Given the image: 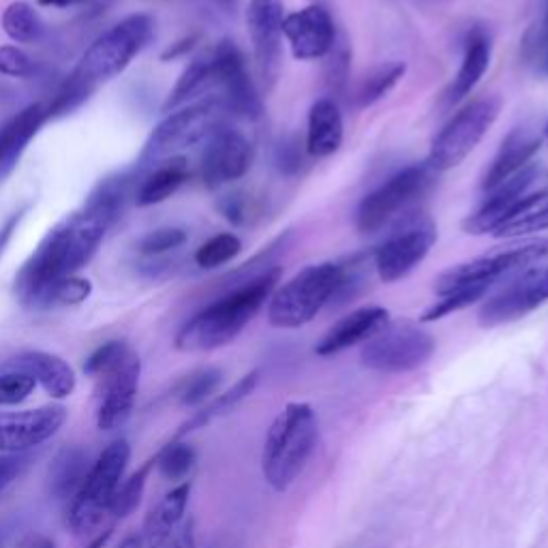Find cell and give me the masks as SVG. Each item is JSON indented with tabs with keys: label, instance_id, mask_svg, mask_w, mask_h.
I'll list each match as a JSON object with an SVG mask.
<instances>
[{
	"label": "cell",
	"instance_id": "obj_56",
	"mask_svg": "<svg viewBox=\"0 0 548 548\" xmlns=\"http://www.w3.org/2000/svg\"><path fill=\"white\" fill-rule=\"evenodd\" d=\"M116 548H142V544H140V538H137V536H127Z\"/></svg>",
	"mask_w": 548,
	"mask_h": 548
},
{
	"label": "cell",
	"instance_id": "obj_36",
	"mask_svg": "<svg viewBox=\"0 0 548 548\" xmlns=\"http://www.w3.org/2000/svg\"><path fill=\"white\" fill-rule=\"evenodd\" d=\"M405 63H388L382 65L379 69H375L367 80L362 82L360 90H358V105L360 108H369V105L382 101L390 90L401 82V78L405 75Z\"/></svg>",
	"mask_w": 548,
	"mask_h": 548
},
{
	"label": "cell",
	"instance_id": "obj_23",
	"mask_svg": "<svg viewBox=\"0 0 548 548\" xmlns=\"http://www.w3.org/2000/svg\"><path fill=\"white\" fill-rule=\"evenodd\" d=\"M7 367L28 373L52 399L58 401L69 399L75 388H78V377H75L71 364L56 354L24 352L15 356Z\"/></svg>",
	"mask_w": 548,
	"mask_h": 548
},
{
	"label": "cell",
	"instance_id": "obj_41",
	"mask_svg": "<svg viewBox=\"0 0 548 548\" xmlns=\"http://www.w3.org/2000/svg\"><path fill=\"white\" fill-rule=\"evenodd\" d=\"M37 382L24 371H13L0 375V407H11L24 403L35 392Z\"/></svg>",
	"mask_w": 548,
	"mask_h": 548
},
{
	"label": "cell",
	"instance_id": "obj_51",
	"mask_svg": "<svg viewBox=\"0 0 548 548\" xmlns=\"http://www.w3.org/2000/svg\"><path fill=\"white\" fill-rule=\"evenodd\" d=\"M18 548H56L54 540L48 538L45 534H39V531H30L20 542Z\"/></svg>",
	"mask_w": 548,
	"mask_h": 548
},
{
	"label": "cell",
	"instance_id": "obj_13",
	"mask_svg": "<svg viewBox=\"0 0 548 548\" xmlns=\"http://www.w3.org/2000/svg\"><path fill=\"white\" fill-rule=\"evenodd\" d=\"M548 185V170L540 163H529L519 174H514L506 182H501L495 189H491L489 200H486L474 215L467 217L463 223V230L467 234L482 236L493 234L495 227L506 221L512 212L519 208L527 197L546 189Z\"/></svg>",
	"mask_w": 548,
	"mask_h": 548
},
{
	"label": "cell",
	"instance_id": "obj_14",
	"mask_svg": "<svg viewBox=\"0 0 548 548\" xmlns=\"http://www.w3.org/2000/svg\"><path fill=\"white\" fill-rule=\"evenodd\" d=\"M548 302V268H529L482 304L478 322L495 328L519 322Z\"/></svg>",
	"mask_w": 548,
	"mask_h": 548
},
{
	"label": "cell",
	"instance_id": "obj_31",
	"mask_svg": "<svg viewBox=\"0 0 548 548\" xmlns=\"http://www.w3.org/2000/svg\"><path fill=\"white\" fill-rule=\"evenodd\" d=\"M544 230H548V187L527 197V200L516 208L506 221H501L495 227L493 236L516 238V236H529Z\"/></svg>",
	"mask_w": 548,
	"mask_h": 548
},
{
	"label": "cell",
	"instance_id": "obj_2",
	"mask_svg": "<svg viewBox=\"0 0 548 548\" xmlns=\"http://www.w3.org/2000/svg\"><path fill=\"white\" fill-rule=\"evenodd\" d=\"M279 277V268H266L257 277L245 281V285L208 304L204 311L191 317L180 328L176 334V349L180 352H212V349L232 343L251 319L262 311L266 300H270Z\"/></svg>",
	"mask_w": 548,
	"mask_h": 548
},
{
	"label": "cell",
	"instance_id": "obj_4",
	"mask_svg": "<svg viewBox=\"0 0 548 548\" xmlns=\"http://www.w3.org/2000/svg\"><path fill=\"white\" fill-rule=\"evenodd\" d=\"M131 461V446L127 439H114L90 465L80 491L73 495L67 510V525L75 534H90L110 516V504L125 480Z\"/></svg>",
	"mask_w": 548,
	"mask_h": 548
},
{
	"label": "cell",
	"instance_id": "obj_57",
	"mask_svg": "<svg viewBox=\"0 0 548 548\" xmlns=\"http://www.w3.org/2000/svg\"><path fill=\"white\" fill-rule=\"evenodd\" d=\"M215 3H217L219 7H223V9H227V11H232V9L238 7L240 0H215Z\"/></svg>",
	"mask_w": 548,
	"mask_h": 548
},
{
	"label": "cell",
	"instance_id": "obj_54",
	"mask_svg": "<svg viewBox=\"0 0 548 548\" xmlns=\"http://www.w3.org/2000/svg\"><path fill=\"white\" fill-rule=\"evenodd\" d=\"M112 534H114V527H108V529H105V531H101V534L93 540V542H90L86 548H103L105 544H108L110 542V538H112Z\"/></svg>",
	"mask_w": 548,
	"mask_h": 548
},
{
	"label": "cell",
	"instance_id": "obj_1",
	"mask_svg": "<svg viewBox=\"0 0 548 548\" xmlns=\"http://www.w3.org/2000/svg\"><path fill=\"white\" fill-rule=\"evenodd\" d=\"M127 193V176L103 180L82 212H75L50 230L15 277V294L24 307L45 311L52 287L90 262L110 225L123 212Z\"/></svg>",
	"mask_w": 548,
	"mask_h": 548
},
{
	"label": "cell",
	"instance_id": "obj_16",
	"mask_svg": "<svg viewBox=\"0 0 548 548\" xmlns=\"http://www.w3.org/2000/svg\"><path fill=\"white\" fill-rule=\"evenodd\" d=\"M283 0H251L247 9V28L253 52L266 88L279 78L283 60Z\"/></svg>",
	"mask_w": 548,
	"mask_h": 548
},
{
	"label": "cell",
	"instance_id": "obj_33",
	"mask_svg": "<svg viewBox=\"0 0 548 548\" xmlns=\"http://www.w3.org/2000/svg\"><path fill=\"white\" fill-rule=\"evenodd\" d=\"M152 469H155V456L148 459L140 469L133 471L127 480L120 482L118 491L110 504V516H114V519H127L129 514L137 510V506H140V501L144 497Z\"/></svg>",
	"mask_w": 548,
	"mask_h": 548
},
{
	"label": "cell",
	"instance_id": "obj_10",
	"mask_svg": "<svg viewBox=\"0 0 548 548\" xmlns=\"http://www.w3.org/2000/svg\"><path fill=\"white\" fill-rule=\"evenodd\" d=\"M433 174L435 170L429 163H414L388 178L382 187L362 200L356 215L358 230L364 234L382 230L401 210L429 191Z\"/></svg>",
	"mask_w": 548,
	"mask_h": 548
},
{
	"label": "cell",
	"instance_id": "obj_43",
	"mask_svg": "<svg viewBox=\"0 0 548 548\" xmlns=\"http://www.w3.org/2000/svg\"><path fill=\"white\" fill-rule=\"evenodd\" d=\"M187 242V232L180 230V227H161V230H155L146 234L140 240V251L144 255H159L165 251L178 249Z\"/></svg>",
	"mask_w": 548,
	"mask_h": 548
},
{
	"label": "cell",
	"instance_id": "obj_17",
	"mask_svg": "<svg viewBox=\"0 0 548 548\" xmlns=\"http://www.w3.org/2000/svg\"><path fill=\"white\" fill-rule=\"evenodd\" d=\"M435 240L437 230L431 221H420L405 227L403 232L392 234L373 255L377 277L384 283L405 279L411 270L426 260Z\"/></svg>",
	"mask_w": 548,
	"mask_h": 548
},
{
	"label": "cell",
	"instance_id": "obj_30",
	"mask_svg": "<svg viewBox=\"0 0 548 548\" xmlns=\"http://www.w3.org/2000/svg\"><path fill=\"white\" fill-rule=\"evenodd\" d=\"M189 176L187 170V161L174 157L163 161V165H159L157 170H152L144 182L140 185L135 193V202L137 206H155L165 202L167 197H172L182 185H185V180Z\"/></svg>",
	"mask_w": 548,
	"mask_h": 548
},
{
	"label": "cell",
	"instance_id": "obj_29",
	"mask_svg": "<svg viewBox=\"0 0 548 548\" xmlns=\"http://www.w3.org/2000/svg\"><path fill=\"white\" fill-rule=\"evenodd\" d=\"M88 469H90L88 454L82 448L71 446V448L60 450L48 471L50 495L56 499L71 501L73 495L80 491L82 482L86 480Z\"/></svg>",
	"mask_w": 548,
	"mask_h": 548
},
{
	"label": "cell",
	"instance_id": "obj_40",
	"mask_svg": "<svg viewBox=\"0 0 548 548\" xmlns=\"http://www.w3.org/2000/svg\"><path fill=\"white\" fill-rule=\"evenodd\" d=\"M90 294H93V285H90V281L75 277V274H73V277L58 281L52 287L48 302H45V309L75 307V304H82L84 300H88Z\"/></svg>",
	"mask_w": 548,
	"mask_h": 548
},
{
	"label": "cell",
	"instance_id": "obj_28",
	"mask_svg": "<svg viewBox=\"0 0 548 548\" xmlns=\"http://www.w3.org/2000/svg\"><path fill=\"white\" fill-rule=\"evenodd\" d=\"M257 382H260V371H251L245 377H240L230 390H225L223 394H219L217 399H212V401L204 403L200 409H197L195 414L180 426L178 433H176V439L185 437L193 431H200V429H204V426H208L212 420L230 414L232 409H236L255 390Z\"/></svg>",
	"mask_w": 548,
	"mask_h": 548
},
{
	"label": "cell",
	"instance_id": "obj_26",
	"mask_svg": "<svg viewBox=\"0 0 548 548\" xmlns=\"http://www.w3.org/2000/svg\"><path fill=\"white\" fill-rule=\"evenodd\" d=\"M343 116L339 105L332 99H319L309 112L307 127V152L311 157H330L343 144Z\"/></svg>",
	"mask_w": 548,
	"mask_h": 548
},
{
	"label": "cell",
	"instance_id": "obj_25",
	"mask_svg": "<svg viewBox=\"0 0 548 548\" xmlns=\"http://www.w3.org/2000/svg\"><path fill=\"white\" fill-rule=\"evenodd\" d=\"M491 65V39L482 28H474L465 41L463 63L450 88L446 90V105L461 103L467 95H471L480 80L484 78L486 69Z\"/></svg>",
	"mask_w": 548,
	"mask_h": 548
},
{
	"label": "cell",
	"instance_id": "obj_52",
	"mask_svg": "<svg viewBox=\"0 0 548 548\" xmlns=\"http://www.w3.org/2000/svg\"><path fill=\"white\" fill-rule=\"evenodd\" d=\"M193 43H195V37H189V39H182V41H178V43H174V48H170V50H165L163 52V60H170V58H178V56H182V54H187L191 48H193Z\"/></svg>",
	"mask_w": 548,
	"mask_h": 548
},
{
	"label": "cell",
	"instance_id": "obj_44",
	"mask_svg": "<svg viewBox=\"0 0 548 548\" xmlns=\"http://www.w3.org/2000/svg\"><path fill=\"white\" fill-rule=\"evenodd\" d=\"M0 73L11 75V78H28L35 73V63L24 50L15 48V45H3L0 48Z\"/></svg>",
	"mask_w": 548,
	"mask_h": 548
},
{
	"label": "cell",
	"instance_id": "obj_24",
	"mask_svg": "<svg viewBox=\"0 0 548 548\" xmlns=\"http://www.w3.org/2000/svg\"><path fill=\"white\" fill-rule=\"evenodd\" d=\"M191 499V482H180L167 493L146 516L140 538L142 548H161L172 531L187 519V506Z\"/></svg>",
	"mask_w": 548,
	"mask_h": 548
},
{
	"label": "cell",
	"instance_id": "obj_53",
	"mask_svg": "<svg viewBox=\"0 0 548 548\" xmlns=\"http://www.w3.org/2000/svg\"><path fill=\"white\" fill-rule=\"evenodd\" d=\"M540 52H542V63L548 71V5H546V18H544V28L540 37Z\"/></svg>",
	"mask_w": 548,
	"mask_h": 548
},
{
	"label": "cell",
	"instance_id": "obj_7",
	"mask_svg": "<svg viewBox=\"0 0 548 548\" xmlns=\"http://www.w3.org/2000/svg\"><path fill=\"white\" fill-rule=\"evenodd\" d=\"M152 35H155V24L148 15H129L90 45L73 75H78L82 82L93 88L99 82L116 78L146 48Z\"/></svg>",
	"mask_w": 548,
	"mask_h": 548
},
{
	"label": "cell",
	"instance_id": "obj_11",
	"mask_svg": "<svg viewBox=\"0 0 548 548\" xmlns=\"http://www.w3.org/2000/svg\"><path fill=\"white\" fill-rule=\"evenodd\" d=\"M546 255H548V240L529 242V245H523V247L484 255V257H478V260H471L446 270L435 281V292L437 296H446L450 292H456V289L471 287V285L493 287V283H497L501 277H508V274L516 270L536 264Z\"/></svg>",
	"mask_w": 548,
	"mask_h": 548
},
{
	"label": "cell",
	"instance_id": "obj_18",
	"mask_svg": "<svg viewBox=\"0 0 548 548\" xmlns=\"http://www.w3.org/2000/svg\"><path fill=\"white\" fill-rule=\"evenodd\" d=\"M67 422L63 405H45L37 409L0 416V454H24L52 439Z\"/></svg>",
	"mask_w": 548,
	"mask_h": 548
},
{
	"label": "cell",
	"instance_id": "obj_9",
	"mask_svg": "<svg viewBox=\"0 0 548 548\" xmlns=\"http://www.w3.org/2000/svg\"><path fill=\"white\" fill-rule=\"evenodd\" d=\"M501 112V99L495 95L476 99L456 114L450 123L441 129L431 144L429 163L435 172H448L461 165L482 137L489 133Z\"/></svg>",
	"mask_w": 548,
	"mask_h": 548
},
{
	"label": "cell",
	"instance_id": "obj_32",
	"mask_svg": "<svg viewBox=\"0 0 548 548\" xmlns=\"http://www.w3.org/2000/svg\"><path fill=\"white\" fill-rule=\"evenodd\" d=\"M212 82H215V73H212V60L210 58L193 60V63L185 71H182L174 90H172L170 97H167V101L163 105V110L170 112V110L178 108V105L187 103L189 99L204 93V90Z\"/></svg>",
	"mask_w": 548,
	"mask_h": 548
},
{
	"label": "cell",
	"instance_id": "obj_37",
	"mask_svg": "<svg viewBox=\"0 0 548 548\" xmlns=\"http://www.w3.org/2000/svg\"><path fill=\"white\" fill-rule=\"evenodd\" d=\"M240 251H242V242L236 234H230V232L217 234L210 240H206L204 245L195 251V264L204 270L219 268L227 262H232Z\"/></svg>",
	"mask_w": 548,
	"mask_h": 548
},
{
	"label": "cell",
	"instance_id": "obj_15",
	"mask_svg": "<svg viewBox=\"0 0 548 548\" xmlns=\"http://www.w3.org/2000/svg\"><path fill=\"white\" fill-rule=\"evenodd\" d=\"M210 60L215 82L223 86V99L232 114L249 120L260 118L264 112L262 97L257 93L245 63V56H242L238 45L230 39H223Z\"/></svg>",
	"mask_w": 548,
	"mask_h": 548
},
{
	"label": "cell",
	"instance_id": "obj_3",
	"mask_svg": "<svg viewBox=\"0 0 548 548\" xmlns=\"http://www.w3.org/2000/svg\"><path fill=\"white\" fill-rule=\"evenodd\" d=\"M319 424L309 403H289L270 424L262 450V474L274 491H287L307 467Z\"/></svg>",
	"mask_w": 548,
	"mask_h": 548
},
{
	"label": "cell",
	"instance_id": "obj_6",
	"mask_svg": "<svg viewBox=\"0 0 548 548\" xmlns=\"http://www.w3.org/2000/svg\"><path fill=\"white\" fill-rule=\"evenodd\" d=\"M232 116L223 97H210L170 114L150 133L140 163L174 159L180 150L208 142L219 129L230 125Z\"/></svg>",
	"mask_w": 548,
	"mask_h": 548
},
{
	"label": "cell",
	"instance_id": "obj_27",
	"mask_svg": "<svg viewBox=\"0 0 548 548\" xmlns=\"http://www.w3.org/2000/svg\"><path fill=\"white\" fill-rule=\"evenodd\" d=\"M45 120H48V110L41 103H33L0 129V167L11 170L15 161L20 159L26 144L43 127Z\"/></svg>",
	"mask_w": 548,
	"mask_h": 548
},
{
	"label": "cell",
	"instance_id": "obj_50",
	"mask_svg": "<svg viewBox=\"0 0 548 548\" xmlns=\"http://www.w3.org/2000/svg\"><path fill=\"white\" fill-rule=\"evenodd\" d=\"M24 212H26V208H20L18 212H13V215L3 225H0V257L5 255L9 242H11L15 230H18V225H20V221L24 217Z\"/></svg>",
	"mask_w": 548,
	"mask_h": 548
},
{
	"label": "cell",
	"instance_id": "obj_19",
	"mask_svg": "<svg viewBox=\"0 0 548 548\" xmlns=\"http://www.w3.org/2000/svg\"><path fill=\"white\" fill-rule=\"evenodd\" d=\"M253 163V146L230 125L219 129L206 142L202 157V178L208 189H217L245 176Z\"/></svg>",
	"mask_w": 548,
	"mask_h": 548
},
{
	"label": "cell",
	"instance_id": "obj_55",
	"mask_svg": "<svg viewBox=\"0 0 548 548\" xmlns=\"http://www.w3.org/2000/svg\"><path fill=\"white\" fill-rule=\"evenodd\" d=\"M37 3L41 7H73L84 3V0H37Z\"/></svg>",
	"mask_w": 548,
	"mask_h": 548
},
{
	"label": "cell",
	"instance_id": "obj_48",
	"mask_svg": "<svg viewBox=\"0 0 548 548\" xmlns=\"http://www.w3.org/2000/svg\"><path fill=\"white\" fill-rule=\"evenodd\" d=\"M161 548H195V523L193 519L182 521L167 538Z\"/></svg>",
	"mask_w": 548,
	"mask_h": 548
},
{
	"label": "cell",
	"instance_id": "obj_22",
	"mask_svg": "<svg viewBox=\"0 0 548 548\" xmlns=\"http://www.w3.org/2000/svg\"><path fill=\"white\" fill-rule=\"evenodd\" d=\"M542 144V131L536 125H521L512 129L504 142L499 146V152L495 155L489 172H486L482 187L486 191L495 189L501 182H506L514 174H519L523 167L529 165Z\"/></svg>",
	"mask_w": 548,
	"mask_h": 548
},
{
	"label": "cell",
	"instance_id": "obj_42",
	"mask_svg": "<svg viewBox=\"0 0 548 548\" xmlns=\"http://www.w3.org/2000/svg\"><path fill=\"white\" fill-rule=\"evenodd\" d=\"M93 86H88L86 82H82L78 75L71 73V78L65 82V86L60 88V93L56 95V99L52 101V105L48 108V118H56L73 112L75 108H80V105L90 97L93 93Z\"/></svg>",
	"mask_w": 548,
	"mask_h": 548
},
{
	"label": "cell",
	"instance_id": "obj_8",
	"mask_svg": "<svg viewBox=\"0 0 548 548\" xmlns=\"http://www.w3.org/2000/svg\"><path fill=\"white\" fill-rule=\"evenodd\" d=\"M435 354L431 332L414 322H394L364 343L360 362L377 373H409L424 367Z\"/></svg>",
	"mask_w": 548,
	"mask_h": 548
},
{
	"label": "cell",
	"instance_id": "obj_46",
	"mask_svg": "<svg viewBox=\"0 0 548 548\" xmlns=\"http://www.w3.org/2000/svg\"><path fill=\"white\" fill-rule=\"evenodd\" d=\"M274 163H277L279 172L285 176H294L302 170L304 155L296 137H285V140L277 146V152H274Z\"/></svg>",
	"mask_w": 548,
	"mask_h": 548
},
{
	"label": "cell",
	"instance_id": "obj_21",
	"mask_svg": "<svg viewBox=\"0 0 548 548\" xmlns=\"http://www.w3.org/2000/svg\"><path fill=\"white\" fill-rule=\"evenodd\" d=\"M388 322L390 313L384 307H364L352 311L324 334V339L315 345V354L328 358L358 343H367L379 330L388 326Z\"/></svg>",
	"mask_w": 548,
	"mask_h": 548
},
{
	"label": "cell",
	"instance_id": "obj_39",
	"mask_svg": "<svg viewBox=\"0 0 548 548\" xmlns=\"http://www.w3.org/2000/svg\"><path fill=\"white\" fill-rule=\"evenodd\" d=\"M221 382H223V373L219 369H202L193 373L178 394L180 405L200 409L212 397V394L219 390Z\"/></svg>",
	"mask_w": 548,
	"mask_h": 548
},
{
	"label": "cell",
	"instance_id": "obj_20",
	"mask_svg": "<svg viewBox=\"0 0 548 548\" xmlns=\"http://www.w3.org/2000/svg\"><path fill=\"white\" fill-rule=\"evenodd\" d=\"M283 37L292 45V54L298 60H315L334 50L337 28H334L332 15L326 7L309 5L285 15Z\"/></svg>",
	"mask_w": 548,
	"mask_h": 548
},
{
	"label": "cell",
	"instance_id": "obj_45",
	"mask_svg": "<svg viewBox=\"0 0 548 548\" xmlns=\"http://www.w3.org/2000/svg\"><path fill=\"white\" fill-rule=\"evenodd\" d=\"M125 347H127L125 341H108V343H103L101 347H97L95 352L86 358L84 373L90 375V377H99L120 354L125 352Z\"/></svg>",
	"mask_w": 548,
	"mask_h": 548
},
{
	"label": "cell",
	"instance_id": "obj_34",
	"mask_svg": "<svg viewBox=\"0 0 548 548\" xmlns=\"http://www.w3.org/2000/svg\"><path fill=\"white\" fill-rule=\"evenodd\" d=\"M197 463V452L191 444L185 441H170L165 448H161L155 454V469L161 474V478L170 482L187 480V476L193 471Z\"/></svg>",
	"mask_w": 548,
	"mask_h": 548
},
{
	"label": "cell",
	"instance_id": "obj_58",
	"mask_svg": "<svg viewBox=\"0 0 548 548\" xmlns=\"http://www.w3.org/2000/svg\"><path fill=\"white\" fill-rule=\"evenodd\" d=\"M546 140H548V123H546Z\"/></svg>",
	"mask_w": 548,
	"mask_h": 548
},
{
	"label": "cell",
	"instance_id": "obj_47",
	"mask_svg": "<svg viewBox=\"0 0 548 548\" xmlns=\"http://www.w3.org/2000/svg\"><path fill=\"white\" fill-rule=\"evenodd\" d=\"M26 461L24 454H0V495L22 476Z\"/></svg>",
	"mask_w": 548,
	"mask_h": 548
},
{
	"label": "cell",
	"instance_id": "obj_38",
	"mask_svg": "<svg viewBox=\"0 0 548 548\" xmlns=\"http://www.w3.org/2000/svg\"><path fill=\"white\" fill-rule=\"evenodd\" d=\"M489 289L491 287H486V285H471V287L456 289V292H450L446 296H439V300L433 304V307L424 311V315L420 317V322L422 324L437 322V319L446 317L450 313L463 311V309L471 307L474 302H478L486 292H489Z\"/></svg>",
	"mask_w": 548,
	"mask_h": 548
},
{
	"label": "cell",
	"instance_id": "obj_12",
	"mask_svg": "<svg viewBox=\"0 0 548 548\" xmlns=\"http://www.w3.org/2000/svg\"><path fill=\"white\" fill-rule=\"evenodd\" d=\"M142 360L127 345L99 379L97 426L101 431H116L125 426L133 414L137 388H140Z\"/></svg>",
	"mask_w": 548,
	"mask_h": 548
},
{
	"label": "cell",
	"instance_id": "obj_5",
	"mask_svg": "<svg viewBox=\"0 0 548 548\" xmlns=\"http://www.w3.org/2000/svg\"><path fill=\"white\" fill-rule=\"evenodd\" d=\"M343 279V266L324 262L300 270L268 302V322L274 328H302L332 302Z\"/></svg>",
	"mask_w": 548,
	"mask_h": 548
},
{
	"label": "cell",
	"instance_id": "obj_35",
	"mask_svg": "<svg viewBox=\"0 0 548 548\" xmlns=\"http://www.w3.org/2000/svg\"><path fill=\"white\" fill-rule=\"evenodd\" d=\"M3 30L18 43H33L41 37L43 24L37 11L28 3H13L3 13Z\"/></svg>",
	"mask_w": 548,
	"mask_h": 548
},
{
	"label": "cell",
	"instance_id": "obj_49",
	"mask_svg": "<svg viewBox=\"0 0 548 548\" xmlns=\"http://www.w3.org/2000/svg\"><path fill=\"white\" fill-rule=\"evenodd\" d=\"M223 217L227 221H232L234 225H240L247 217V208H245V200H242L240 195H227L219 204Z\"/></svg>",
	"mask_w": 548,
	"mask_h": 548
}]
</instances>
